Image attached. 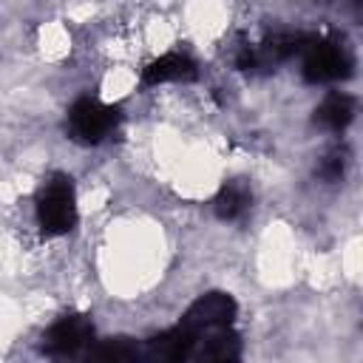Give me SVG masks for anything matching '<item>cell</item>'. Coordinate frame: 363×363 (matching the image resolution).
<instances>
[{
  "instance_id": "1",
  "label": "cell",
  "mask_w": 363,
  "mask_h": 363,
  "mask_svg": "<svg viewBox=\"0 0 363 363\" xmlns=\"http://www.w3.org/2000/svg\"><path fill=\"white\" fill-rule=\"evenodd\" d=\"M37 224L43 235H65L77 224V196L65 173H54L37 193Z\"/></svg>"
},
{
  "instance_id": "2",
  "label": "cell",
  "mask_w": 363,
  "mask_h": 363,
  "mask_svg": "<svg viewBox=\"0 0 363 363\" xmlns=\"http://www.w3.org/2000/svg\"><path fill=\"white\" fill-rule=\"evenodd\" d=\"M122 119L116 105H105L94 96H82L68 111V136L79 145H99L108 139Z\"/></svg>"
},
{
  "instance_id": "3",
  "label": "cell",
  "mask_w": 363,
  "mask_h": 363,
  "mask_svg": "<svg viewBox=\"0 0 363 363\" xmlns=\"http://www.w3.org/2000/svg\"><path fill=\"white\" fill-rule=\"evenodd\" d=\"M301 54H303V79L306 82L318 85V82H337V79L352 77L354 57L337 40H323V37L312 34L309 45Z\"/></svg>"
},
{
  "instance_id": "4",
  "label": "cell",
  "mask_w": 363,
  "mask_h": 363,
  "mask_svg": "<svg viewBox=\"0 0 363 363\" xmlns=\"http://www.w3.org/2000/svg\"><path fill=\"white\" fill-rule=\"evenodd\" d=\"M94 340V323L85 312L60 315L43 335V352L48 357H74Z\"/></svg>"
},
{
  "instance_id": "5",
  "label": "cell",
  "mask_w": 363,
  "mask_h": 363,
  "mask_svg": "<svg viewBox=\"0 0 363 363\" xmlns=\"http://www.w3.org/2000/svg\"><path fill=\"white\" fill-rule=\"evenodd\" d=\"M309 40H312V34H292V31L272 34V37H267L264 43H258V45H252V48L247 45V48L238 54L235 65H238L241 71H269V68H275L278 62H284V60L301 54V51L309 45Z\"/></svg>"
},
{
  "instance_id": "6",
  "label": "cell",
  "mask_w": 363,
  "mask_h": 363,
  "mask_svg": "<svg viewBox=\"0 0 363 363\" xmlns=\"http://www.w3.org/2000/svg\"><path fill=\"white\" fill-rule=\"evenodd\" d=\"M235 312H238V306H235V301H233L227 292H207V295L196 298V301L187 306V312L182 315L179 323L187 326L190 332L201 335V332H207V329L233 326Z\"/></svg>"
},
{
  "instance_id": "7",
  "label": "cell",
  "mask_w": 363,
  "mask_h": 363,
  "mask_svg": "<svg viewBox=\"0 0 363 363\" xmlns=\"http://www.w3.org/2000/svg\"><path fill=\"white\" fill-rule=\"evenodd\" d=\"M241 357V337L233 326H218L207 329L199 335L193 357L190 360H204V363H230Z\"/></svg>"
},
{
  "instance_id": "8",
  "label": "cell",
  "mask_w": 363,
  "mask_h": 363,
  "mask_svg": "<svg viewBox=\"0 0 363 363\" xmlns=\"http://www.w3.org/2000/svg\"><path fill=\"white\" fill-rule=\"evenodd\" d=\"M199 77L196 62L187 54H162L159 60H153L145 71H142V82L145 85H159V82H190Z\"/></svg>"
},
{
  "instance_id": "9",
  "label": "cell",
  "mask_w": 363,
  "mask_h": 363,
  "mask_svg": "<svg viewBox=\"0 0 363 363\" xmlns=\"http://www.w3.org/2000/svg\"><path fill=\"white\" fill-rule=\"evenodd\" d=\"M354 116V99L343 91H332L323 96V102L315 108V125L340 133Z\"/></svg>"
},
{
  "instance_id": "10",
  "label": "cell",
  "mask_w": 363,
  "mask_h": 363,
  "mask_svg": "<svg viewBox=\"0 0 363 363\" xmlns=\"http://www.w3.org/2000/svg\"><path fill=\"white\" fill-rule=\"evenodd\" d=\"M250 204H252L250 187H247L244 182L233 179V182L221 184V190L216 193V199H213V213H216L221 221H235V218H241V216L250 210Z\"/></svg>"
},
{
  "instance_id": "11",
  "label": "cell",
  "mask_w": 363,
  "mask_h": 363,
  "mask_svg": "<svg viewBox=\"0 0 363 363\" xmlns=\"http://www.w3.org/2000/svg\"><path fill=\"white\" fill-rule=\"evenodd\" d=\"M88 360L99 363H136L142 360V340L133 337H108L88 349Z\"/></svg>"
},
{
  "instance_id": "12",
  "label": "cell",
  "mask_w": 363,
  "mask_h": 363,
  "mask_svg": "<svg viewBox=\"0 0 363 363\" xmlns=\"http://www.w3.org/2000/svg\"><path fill=\"white\" fill-rule=\"evenodd\" d=\"M343 167H346V156H343L340 147H335V150H329V153L320 159V164H318V176H320L323 182H340Z\"/></svg>"
}]
</instances>
